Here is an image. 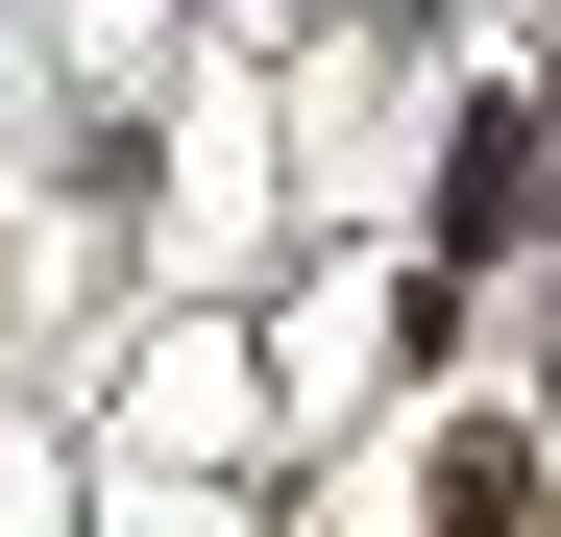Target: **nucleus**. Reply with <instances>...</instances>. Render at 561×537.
I'll list each match as a JSON object with an SVG mask.
<instances>
[{
	"label": "nucleus",
	"instance_id": "nucleus-3",
	"mask_svg": "<svg viewBox=\"0 0 561 537\" xmlns=\"http://www.w3.org/2000/svg\"><path fill=\"white\" fill-rule=\"evenodd\" d=\"M537 415H561V391H537Z\"/></svg>",
	"mask_w": 561,
	"mask_h": 537
},
{
	"label": "nucleus",
	"instance_id": "nucleus-1",
	"mask_svg": "<svg viewBox=\"0 0 561 537\" xmlns=\"http://www.w3.org/2000/svg\"><path fill=\"white\" fill-rule=\"evenodd\" d=\"M561 220V171H537V99H463V147H439V268H513Z\"/></svg>",
	"mask_w": 561,
	"mask_h": 537
},
{
	"label": "nucleus",
	"instance_id": "nucleus-2",
	"mask_svg": "<svg viewBox=\"0 0 561 537\" xmlns=\"http://www.w3.org/2000/svg\"><path fill=\"white\" fill-rule=\"evenodd\" d=\"M513 489H537V439H513V415H463V439H439V513H463V537H513Z\"/></svg>",
	"mask_w": 561,
	"mask_h": 537
}]
</instances>
